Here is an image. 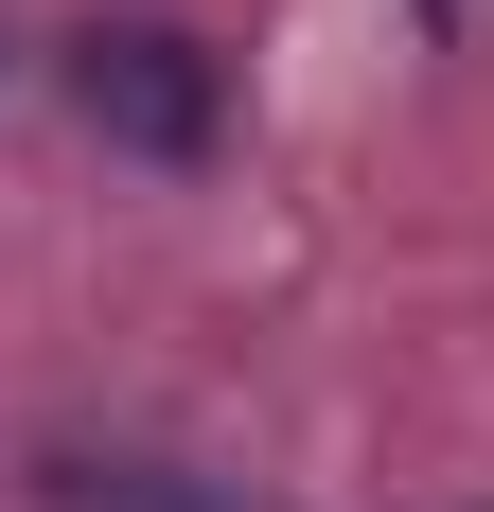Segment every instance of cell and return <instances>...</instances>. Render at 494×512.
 Wrapping results in <instances>:
<instances>
[{
  "label": "cell",
  "mask_w": 494,
  "mask_h": 512,
  "mask_svg": "<svg viewBox=\"0 0 494 512\" xmlns=\"http://www.w3.org/2000/svg\"><path fill=\"white\" fill-rule=\"evenodd\" d=\"M36 512H247V495L195 477V460H142V442H53V460H36Z\"/></svg>",
  "instance_id": "2"
},
{
  "label": "cell",
  "mask_w": 494,
  "mask_h": 512,
  "mask_svg": "<svg viewBox=\"0 0 494 512\" xmlns=\"http://www.w3.org/2000/svg\"><path fill=\"white\" fill-rule=\"evenodd\" d=\"M71 106H89L106 142H142V159H212L230 142V71L177 18H89L71 36Z\"/></svg>",
  "instance_id": "1"
}]
</instances>
